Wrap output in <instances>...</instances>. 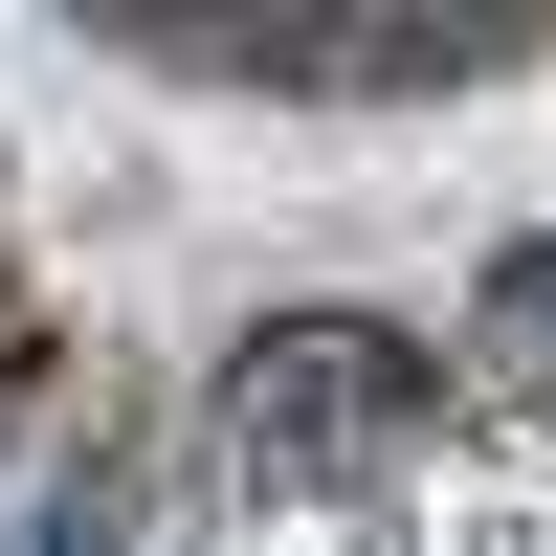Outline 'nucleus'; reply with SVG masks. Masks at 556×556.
I'll return each mask as SVG.
<instances>
[{
  "label": "nucleus",
  "instance_id": "obj_1",
  "mask_svg": "<svg viewBox=\"0 0 556 556\" xmlns=\"http://www.w3.org/2000/svg\"><path fill=\"white\" fill-rule=\"evenodd\" d=\"M290 556H556V379L534 401H445V424L379 445Z\"/></svg>",
  "mask_w": 556,
  "mask_h": 556
}]
</instances>
